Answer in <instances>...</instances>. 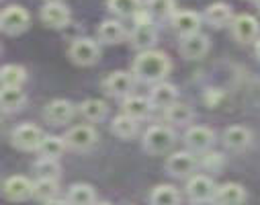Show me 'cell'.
<instances>
[{"label":"cell","mask_w":260,"mask_h":205,"mask_svg":"<svg viewBox=\"0 0 260 205\" xmlns=\"http://www.w3.org/2000/svg\"><path fill=\"white\" fill-rule=\"evenodd\" d=\"M57 191H59V187H57V181H53V179H39L37 183H33V197L43 203L55 199Z\"/></svg>","instance_id":"cell-33"},{"label":"cell","mask_w":260,"mask_h":205,"mask_svg":"<svg viewBox=\"0 0 260 205\" xmlns=\"http://www.w3.org/2000/svg\"><path fill=\"white\" fill-rule=\"evenodd\" d=\"M213 201H215V205H244L246 189L238 183H225L215 189Z\"/></svg>","instance_id":"cell-18"},{"label":"cell","mask_w":260,"mask_h":205,"mask_svg":"<svg viewBox=\"0 0 260 205\" xmlns=\"http://www.w3.org/2000/svg\"><path fill=\"white\" fill-rule=\"evenodd\" d=\"M176 99H178V91L174 84H168V82H158L150 95V103L156 109H168L170 105L176 103Z\"/></svg>","instance_id":"cell-21"},{"label":"cell","mask_w":260,"mask_h":205,"mask_svg":"<svg viewBox=\"0 0 260 205\" xmlns=\"http://www.w3.org/2000/svg\"><path fill=\"white\" fill-rule=\"evenodd\" d=\"M43 205H70V203H68V201H63V199H57V197H55V199H51V201H45Z\"/></svg>","instance_id":"cell-36"},{"label":"cell","mask_w":260,"mask_h":205,"mask_svg":"<svg viewBox=\"0 0 260 205\" xmlns=\"http://www.w3.org/2000/svg\"><path fill=\"white\" fill-rule=\"evenodd\" d=\"M3 195L9 201H27L33 197V183L27 177H11L3 185Z\"/></svg>","instance_id":"cell-13"},{"label":"cell","mask_w":260,"mask_h":205,"mask_svg":"<svg viewBox=\"0 0 260 205\" xmlns=\"http://www.w3.org/2000/svg\"><path fill=\"white\" fill-rule=\"evenodd\" d=\"M96 138L99 135H96V129L92 125H76V127L66 131L63 142H66V148H70V150L84 152L96 144Z\"/></svg>","instance_id":"cell-6"},{"label":"cell","mask_w":260,"mask_h":205,"mask_svg":"<svg viewBox=\"0 0 260 205\" xmlns=\"http://www.w3.org/2000/svg\"><path fill=\"white\" fill-rule=\"evenodd\" d=\"M43 117L51 125H66L74 117V105L66 99H55V101L45 105Z\"/></svg>","instance_id":"cell-12"},{"label":"cell","mask_w":260,"mask_h":205,"mask_svg":"<svg viewBox=\"0 0 260 205\" xmlns=\"http://www.w3.org/2000/svg\"><path fill=\"white\" fill-rule=\"evenodd\" d=\"M33 168L39 174V179H53V181H57L59 172H61L57 160H51V158H39Z\"/></svg>","instance_id":"cell-35"},{"label":"cell","mask_w":260,"mask_h":205,"mask_svg":"<svg viewBox=\"0 0 260 205\" xmlns=\"http://www.w3.org/2000/svg\"><path fill=\"white\" fill-rule=\"evenodd\" d=\"M150 111H152V103L146 97H125L123 101V115L132 117L136 121L148 117Z\"/></svg>","instance_id":"cell-24"},{"label":"cell","mask_w":260,"mask_h":205,"mask_svg":"<svg viewBox=\"0 0 260 205\" xmlns=\"http://www.w3.org/2000/svg\"><path fill=\"white\" fill-rule=\"evenodd\" d=\"M203 21L207 25L215 27V29H221V27L230 25L234 21L230 5H225V3H213V5H209L205 9V13H203Z\"/></svg>","instance_id":"cell-19"},{"label":"cell","mask_w":260,"mask_h":205,"mask_svg":"<svg viewBox=\"0 0 260 205\" xmlns=\"http://www.w3.org/2000/svg\"><path fill=\"white\" fill-rule=\"evenodd\" d=\"M134 74H129V72H123V70H117L113 72L107 80H105V91L111 95V97H129V93H132L134 89Z\"/></svg>","instance_id":"cell-15"},{"label":"cell","mask_w":260,"mask_h":205,"mask_svg":"<svg viewBox=\"0 0 260 205\" xmlns=\"http://www.w3.org/2000/svg\"><path fill=\"white\" fill-rule=\"evenodd\" d=\"M232 35L240 43H252L260 35V23L252 15H238L232 21Z\"/></svg>","instance_id":"cell-9"},{"label":"cell","mask_w":260,"mask_h":205,"mask_svg":"<svg viewBox=\"0 0 260 205\" xmlns=\"http://www.w3.org/2000/svg\"><path fill=\"white\" fill-rule=\"evenodd\" d=\"M174 146V131L166 125H152L144 133V148L150 154H166Z\"/></svg>","instance_id":"cell-3"},{"label":"cell","mask_w":260,"mask_h":205,"mask_svg":"<svg viewBox=\"0 0 260 205\" xmlns=\"http://www.w3.org/2000/svg\"><path fill=\"white\" fill-rule=\"evenodd\" d=\"M96 37H99V41H103L107 45H115L125 39V29L119 21H105V23H101Z\"/></svg>","instance_id":"cell-26"},{"label":"cell","mask_w":260,"mask_h":205,"mask_svg":"<svg viewBox=\"0 0 260 205\" xmlns=\"http://www.w3.org/2000/svg\"><path fill=\"white\" fill-rule=\"evenodd\" d=\"M254 3H256V7H258V11H260V0H254Z\"/></svg>","instance_id":"cell-39"},{"label":"cell","mask_w":260,"mask_h":205,"mask_svg":"<svg viewBox=\"0 0 260 205\" xmlns=\"http://www.w3.org/2000/svg\"><path fill=\"white\" fill-rule=\"evenodd\" d=\"M68 203L70 205H94L96 203V193L90 185L78 183L72 185L68 191Z\"/></svg>","instance_id":"cell-27"},{"label":"cell","mask_w":260,"mask_h":205,"mask_svg":"<svg viewBox=\"0 0 260 205\" xmlns=\"http://www.w3.org/2000/svg\"><path fill=\"white\" fill-rule=\"evenodd\" d=\"M178 51L186 60H199L209 51V37L203 33H192V35L180 37Z\"/></svg>","instance_id":"cell-11"},{"label":"cell","mask_w":260,"mask_h":205,"mask_svg":"<svg viewBox=\"0 0 260 205\" xmlns=\"http://www.w3.org/2000/svg\"><path fill=\"white\" fill-rule=\"evenodd\" d=\"M170 21H172V29L180 37H186L192 33H199L203 19H201V15L192 13V11H180V13H174V17Z\"/></svg>","instance_id":"cell-17"},{"label":"cell","mask_w":260,"mask_h":205,"mask_svg":"<svg viewBox=\"0 0 260 205\" xmlns=\"http://www.w3.org/2000/svg\"><path fill=\"white\" fill-rule=\"evenodd\" d=\"M144 13L152 21H166V19H172L174 17L176 3H174V0H146Z\"/></svg>","instance_id":"cell-22"},{"label":"cell","mask_w":260,"mask_h":205,"mask_svg":"<svg viewBox=\"0 0 260 205\" xmlns=\"http://www.w3.org/2000/svg\"><path fill=\"white\" fill-rule=\"evenodd\" d=\"M250 142H252V133L242 125H232L223 131V144L234 152L246 150L250 146Z\"/></svg>","instance_id":"cell-20"},{"label":"cell","mask_w":260,"mask_h":205,"mask_svg":"<svg viewBox=\"0 0 260 205\" xmlns=\"http://www.w3.org/2000/svg\"><path fill=\"white\" fill-rule=\"evenodd\" d=\"M27 78L25 68L19 64H7L0 68V86L7 89H21Z\"/></svg>","instance_id":"cell-25"},{"label":"cell","mask_w":260,"mask_h":205,"mask_svg":"<svg viewBox=\"0 0 260 205\" xmlns=\"http://www.w3.org/2000/svg\"><path fill=\"white\" fill-rule=\"evenodd\" d=\"M70 60L78 66H92L99 62V55H101V47L94 39H88V37H80L76 39L72 45H70V51H68Z\"/></svg>","instance_id":"cell-7"},{"label":"cell","mask_w":260,"mask_h":205,"mask_svg":"<svg viewBox=\"0 0 260 205\" xmlns=\"http://www.w3.org/2000/svg\"><path fill=\"white\" fill-rule=\"evenodd\" d=\"M111 131L117 135V138H121V140H132L134 135L138 133V121L121 113V115H117V117L113 119Z\"/></svg>","instance_id":"cell-28"},{"label":"cell","mask_w":260,"mask_h":205,"mask_svg":"<svg viewBox=\"0 0 260 205\" xmlns=\"http://www.w3.org/2000/svg\"><path fill=\"white\" fill-rule=\"evenodd\" d=\"M45 3H61V0H45Z\"/></svg>","instance_id":"cell-38"},{"label":"cell","mask_w":260,"mask_h":205,"mask_svg":"<svg viewBox=\"0 0 260 205\" xmlns=\"http://www.w3.org/2000/svg\"><path fill=\"white\" fill-rule=\"evenodd\" d=\"M94 205H111V203H94Z\"/></svg>","instance_id":"cell-40"},{"label":"cell","mask_w":260,"mask_h":205,"mask_svg":"<svg viewBox=\"0 0 260 205\" xmlns=\"http://www.w3.org/2000/svg\"><path fill=\"white\" fill-rule=\"evenodd\" d=\"M63 150H66V142H63V138H59V135H45L37 152L41 154V158L57 160L63 154Z\"/></svg>","instance_id":"cell-29"},{"label":"cell","mask_w":260,"mask_h":205,"mask_svg":"<svg viewBox=\"0 0 260 205\" xmlns=\"http://www.w3.org/2000/svg\"><path fill=\"white\" fill-rule=\"evenodd\" d=\"M184 142H186L188 150H192V152H207L215 142V133L209 127L192 125L184 133Z\"/></svg>","instance_id":"cell-10"},{"label":"cell","mask_w":260,"mask_h":205,"mask_svg":"<svg viewBox=\"0 0 260 205\" xmlns=\"http://www.w3.org/2000/svg\"><path fill=\"white\" fill-rule=\"evenodd\" d=\"M215 189H217L215 183L209 177H205V174H194L186 183V195L194 203H207V201H211L213 195H215Z\"/></svg>","instance_id":"cell-8"},{"label":"cell","mask_w":260,"mask_h":205,"mask_svg":"<svg viewBox=\"0 0 260 205\" xmlns=\"http://www.w3.org/2000/svg\"><path fill=\"white\" fill-rule=\"evenodd\" d=\"M29 25H31V15L27 13V9L19 5L7 7L0 13V31L7 35H21L29 29Z\"/></svg>","instance_id":"cell-2"},{"label":"cell","mask_w":260,"mask_h":205,"mask_svg":"<svg viewBox=\"0 0 260 205\" xmlns=\"http://www.w3.org/2000/svg\"><path fill=\"white\" fill-rule=\"evenodd\" d=\"M27 101V95L23 89H7L0 86V111L3 113H15L19 111Z\"/></svg>","instance_id":"cell-23"},{"label":"cell","mask_w":260,"mask_h":205,"mask_svg":"<svg viewBox=\"0 0 260 205\" xmlns=\"http://www.w3.org/2000/svg\"><path fill=\"white\" fill-rule=\"evenodd\" d=\"M254 51H256V55L260 57V39H256V45H254Z\"/></svg>","instance_id":"cell-37"},{"label":"cell","mask_w":260,"mask_h":205,"mask_svg":"<svg viewBox=\"0 0 260 205\" xmlns=\"http://www.w3.org/2000/svg\"><path fill=\"white\" fill-rule=\"evenodd\" d=\"M43 131L33 125V123H23L19 127L13 129L11 133V142L17 150H23V152H33V150H39L41 142H43Z\"/></svg>","instance_id":"cell-4"},{"label":"cell","mask_w":260,"mask_h":205,"mask_svg":"<svg viewBox=\"0 0 260 205\" xmlns=\"http://www.w3.org/2000/svg\"><path fill=\"white\" fill-rule=\"evenodd\" d=\"M170 72V60L164 51L148 49L140 51V55L134 62V78L148 82V84H158L162 82Z\"/></svg>","instance_id":"cell-1"},{"label":"cell","mask_w":260,"mask_h":205,"mask_svg":"<svg viewBox=\"0 0 260 205\" xmlns=\"http://www.w3.org/2000/svg\"><path fill=\"white\" fill-rule=\"evenodd\" d=\"M107 111H109V109H107V103L101 101V99H88V101H84V103L80 105L82 117H84L86 121H92V123L105 119V117H107Z\"/></svg>","instance_id":"cell-30"},{"label":"cell","mask_w":260,"mask_h":205,"mask_svg":"<svg viewBox=\"0 0 260 205\" xmlns=\"http://www.w3.org/2000/svg\"><path fill=\"white\" fill-rule=\"evenodd\" d=\"M152 205H178L180 195L172 185H158L152 191Z\"/></svg>","instance_id":"cell-31"},{"label":"cell","mask_w":260,"mask_h":205,"mask_svg":"<svg viewBox=\"0 0 260 205\" xmlns=\"http://www.w3.org/2000/svg\"><path fill=\"white\" fill-rule=\"evenodd\" d=\"M41 21L51 29H63L70 23V9L61 3H47L41 9Z\"/></svg>","instance_id":"cell-14"},{"label":"cell","mask_w":260,"mask_h":205,"mask_svg":"<svg viewBox=\"0 0 260 205\" xmlns=\"http://www.w3.org/2000/svg\"><path fill=\"white\" fill-rule=\"evenodd\" d=\"M197 168V158H194L190 152H176L172 156H168L166 160V170L172 174V177H188L190 172H194Z\"/></svg>","instance_id":"cell-16"},{"label":"cell","mask_w":260,"mask_h":205,"mask_svg":"<svg viewBox=\"0 0 260 205\" xmlns=\"http://www.w3.org/2000/svg\"><path fill=\"white\" fill-rule=\"evenodd\" d=\"M136 19L138 21H136V27L132 31V45L140 51H148L156 43V37H158L156 27H154L152 19L146 13H138Z\"/></svg>","instance_id":"cell-5"},{"label":"cell","mask_w":260,"mask_h":205,"mask_svg":"<svg viewBox=\"0 0 260 205\" xmlns=\"http://www.w3.org/2000/svg\"><path fill=\"white\" fill-rule=\"evenodd\" d=\"M109 9L119 17H138L142 13V0H109Z\"/></svg>","instance_id":"cell-32"},{"label":"cell","mask_w":260,"mask_h":205,"mask_svg":"<svg viewBox=\"0 0 260 205\" xmlns=\"http://www.w3.org/2000/svg\"><path fill=\"white\" fill-rule=\"evenodd\" d=\"M164 115H166V121L168 123H174V125H184L192 119V109L182 105V103H174L170 105L168 109H164Z\"/></svg>","instance_id":"cell-34"}]
</instances>
